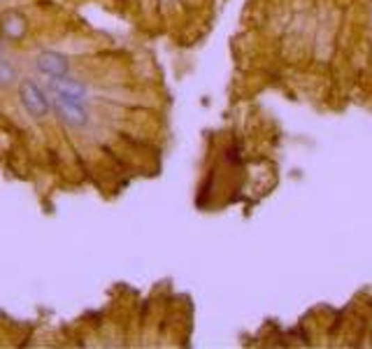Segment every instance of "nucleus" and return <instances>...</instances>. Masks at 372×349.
Segmentation results:
<instances>
[{
  "instance_id": "1",
  "label": "nucleus",
  "mask_w": 372,
  "mask_h": 349,
  "mask_svg": "<svg viewBox=\"0 0 372 349\" xmlns=\"http://www.w3.org/2000/svg\"><path fill=\"white\" fill-rule=\"evenodd\" d=\"M52 110L56 112V117L61 119L63 124H68L70 128H84L88 126V110H86V103H77V101H70V98L56 94V91H52Z\"/></svg>"
},
{
  "instance_id": "2",
  "label": "nucleus",
  "mask_w": 372,
  "mask_h": 349,
  "mask_svg": "<svg viewBox=\"0 0 372 349\" xmlns=\"http://www.w3.org/2000/svg\"><path fill=\"white\" fill-rule=\"evenodd\" d=\"M19 101H22L24 110L29 112L33 119H38V121L45 119L52 110L49 98L40 89V84L33 80H19Z\"/></svg>"
},
{
  "instance_id": "3",
  "label": "nucleus",
  "mask_w": 372,
  "mask_h": 349,
  "mask_svg": "<svg viewBox=\"0 0 372 349\" xmlns=\"http://www.w3.org/2000/svg\"><path fill=\"white\" fill-rule=\"evenodd\" d=\"M29 35V17L19 10H5L0 14V38L8 42H22Z\"/></svg>"
},
{
  "instance_id": "5",
  "label": "nucleus",
  "mask_w": 372,
  "mask_h": 349,
  "mask_svg": "<svg viewBox=\"0 0 372 349\" xmlns=\"http://www.w3.org/2000/svg\"><path fill=\"white\" fill-rule=\"evenodd\" d=\"M52 91H56V94L70 98V101H77V103H86V96H88V89L84 82L79 80H72V77H63V80H54L52 84Z\"/></svg>"
},
{
  "instance_id": "6",
  "label": "nucleus",
  "mask_w": 372,
  "mask_h": 349,
  "mask_svg": "<svg viewBox=\"0 0 372 349\" xmlns=\"http://www.w3.org/2000/svg\"><path fill=\"white\" fill-rule=\"evenodd\" d=\"M19 80V73H17V68L12 66V63H8L5 59H0V89H5V87H12Z\"/></svg>"
},
{
  "instance_id": "4",
  "label": "nucleus",
  "mask_w": 372,
  "mask_h": 349,
  "mask_svg": "<svg viewBox=\"0 0 372 349\" xmlns=\"http://www.w3.org/2000/svg\"><path fill=\"white\" fill-rule=\"evenodd\" d=\"M36 68L42 73L45 77H49V80H63V77L70 75V59H68L65 54L61 52H42L36 59Z\"/></svg>"
},
{
  "instance_id": "7",
  "label": "nucleus",
  "mask_w": 372,
  "mask_h": 349,
  "mask_svg": "<svg viewBox=\"0 0 372 349\" xmlns=\"http://www.w3.org/2000/svg\"><path fill=\"white\" fill-rule=\"evenodd\" d=\"M161 3H163V5H170V3H172V0H161Z\"/></svg>"
}]
</instances>
